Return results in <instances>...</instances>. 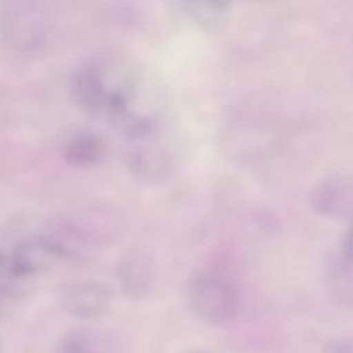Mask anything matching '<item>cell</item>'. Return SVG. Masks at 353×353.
Wrapping results in <instances>:
<instances>
[{"instance_id": "obj_7", "label": "cell", "mask_w": 353, "mask_h": 353, "mask_svg": "<svg viewBox=\"0 0 353 353\" xmlns=\"http://www.w3.org/2000/svg\"><path fill=\"white\" fill-rule=\"evenodd\" d=\"M120 283L125 292L141 296L150 285V269L142 258H130L120 265Z\"/></svg>"}, {"instance_id": "obj_3", "label": "cell", "mask_w": 353, "mask_h": 353, "mask_svg": "<svg viewBox=\"0 0 353 353\" xmlns=\"http://www.w3.org/2000/svg\"><path fill=\"white\" fill-rule=\"evenodd\" d=\"M327 284L343 303H353V228L346 229L327 265Z\"/></svg>"}, {"instance_id": "obj_1", "label": "cell", "mask_w": 353, "mask_h": 353, "mask_svg": "<svg viewBox=\"0 0 353 353\" xmlns=\"http://www.w3.org/2000/svg\"><path fill=\"white\" fill-rule=\"evenodd\" d=\"M186 301L196 317L208 324H225L234 319L239 292L225 273L204 268L194 272L186 284Z\"/></svg>"}, {"instance_id": "obj_5", "label": "cell", "mask_w": 353, "mask_h": 353, "mask_svg": "<svg viewBox=\"0 0 353 353\" xmlns=\"http://www.w3.org/2000/svg\"><path fill=\"white\" fill-rule=\"evenodd\" d=\"M66 302L80 316H95L108 306L109 292L99 283H81L68 292Z\"/></svg>"}, {"instance_id": "obj_4", "label": "cell", "mask_w": 353, "mask_h": 353, "mask_svg": "<svg viewBox=\"0 0 353 353\" xmlns=\"http://www.w3.org/2000/svg\"><path fill=\"white\" fill-rule=\"evenodd\" d=\"M181 12L203 30L218 32L229 21L230 4L221 1H183L176 4Z\"/></svg>"}, {"instance_id": "obj_10", "label": "cell", "mask_w": 353, "mask_h": 353, "mask_svg": "<svg viewBox=\"0 0 353 353\" xmlns=\"http://www.w3.org/2000/svg\"><path fill=\"white\" fill-rule=\"evenodd\" d=\"M324 353H353V339L352 338L334 339L324 346Z\"/></svg>"}, {"instance_id": "obj_8", "label": "cell", "mask_w": 353, "mask_h": 353, "mask_svg": "<svg viewBox=\"0 0 353 353\" xmlns=\"http://www.w3.org/2000/svg\"><path fill=\"white\" fill-rule=\"evenodd\" d=\"M345 185L338 181H324L323 185L316 188L313 196V205L324 214H336L347 204V193Z\"/></svg>"}, {"instance_id": "obj_11", "label": "cell", "mask_w": 353, "mask_h": 353, "mask_svg": "<svg viewBox=\"0 0 353 353\" xmlns=\"http://www.w3.org/2000/svg\"><path fill=\"white\" fill-rule=\"evenodd\" d=\"M188 353H210V352L203 350V349H194V350H190V352H188Z\"/></svg>"}, {"instance_id": "obj_6", "label": "cell", "mask_w": 353, "mask_h": 353, "mask_svg": "<svg viewBox=\"0 0 353 353\" xmlns=\"http://www.w3.org/2000/svg\"><path fill=\"white\" fill-rule=\"evenodd\" d=\"M106 146L102 138L94 132H77L65 143V154L73 163L92 164L101 160Z\"/></svg>"}, {"instance_id": "obj_2", "label": "cell", "mask_w": 353, "mask_h": 353, "mask_svg": "<svg viewBox=\"0 0 353 353\" xmlns=\"http://www.w3.org/2000/svg\"><path fill=\"white\" fill-rule=\"evenodd\" d=\"M0 11V30L4 40L18 50H34L46 36V15L36 4L11 3Z\"/></svg>"}, {"instance_id": "obj_9", "label": "cell", "mask_w": 353, "mask_h": 353, "mask_svg": "<svg viewBox=\"0 0 353 353\" xmlns=\"http://www.w3.org/2000/svg\"><path fill=\"white\" fill-rule=\"evenodd\" d=\"M61 353H94V342L88 335L76 332L65 339Z\"/></svg>"}]
</instances>
